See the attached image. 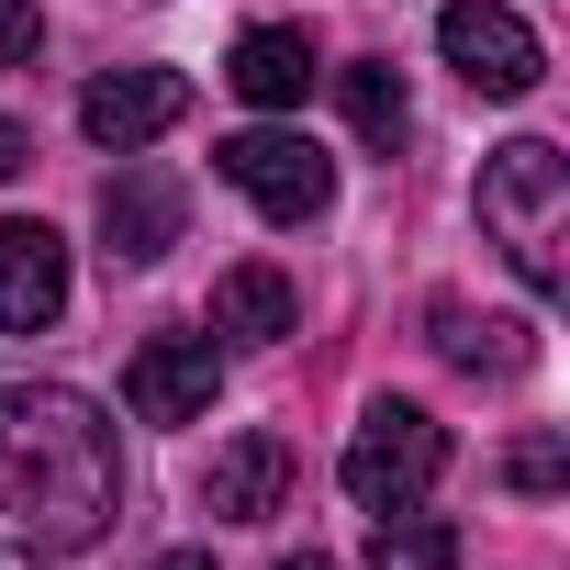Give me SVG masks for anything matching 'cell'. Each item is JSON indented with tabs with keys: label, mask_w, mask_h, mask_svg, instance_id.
Listing matches in <instances>:
<instances>
[{
	"label": "cell",
	"mask_w": 570,
	"mask_h": 570,
	"mask_svg": "<svg viewBox=\"0 0 570 570\" xmlns=\"http://www.w3.org/2000/svg\"><path fill=\"white\" fill-rule=\"evenodd\" d=\"M112 514H124V448L101 403L68 381H12L0 392V537L35 559H79L101 548Z\"/></svg>",
	"instance_id": "obj_1"
},
{
	"label": "cell",
	"mask_w": 570,
	"mask_h": 570,
	"mask_svg": "<svg viewBox=\"0 0 570 570\" xmlns=\"http://www.w3.org/2000/svg\"><path fill=\"white\" fill-rule=\"evenodd\" d=\"M481 235L514 257V279L525 292H559L570 279V157L548 146V135H514V146H492L481 157Z\"/></svg>",
	"instance_id": "obj_2"
},
{
	"label": "cell",
	"mask_w": 570,
	"mask_h": 570,
	"mask_svg": "<svg viewBox=\"0 0 570 570\" xmlns=\"http://www.w3.org/2000/svg\"><path fill=\"white\" fill-rule=\"evenodd\" d=\"M448 470V425L425 414V403H370L358 414V436H347V459H336V481H347V503H425V481Z\"/></svg>",
	"instance_id": "obj_3"
},
{
	"label": "cell",
	"mask_w": 570,
	"mask_h": 570,
	"mask_svg": "<svg viewBox=\"0 0 570 570\" xmlns=\"http://www.w3.org/2000/svg\"><path fill=\"white\" fill-rule=\"evenodd\" d=\"M213 168H224L268 224H303V213H325V202H336V157H325L314 135H292V124H246V135H224V146H213Z\"/></svg>",
	"instance_id": "obj_4"
},
{
	"label": "cell",
	"mask_w": 570,
	"mask_h": 570,
	"mask_svg": "<svg viewBox=\"0 0 570 570\" xmlns=\"http://www.w3.org/2000/svg\"><path fill=\"white\" fill-rule=\"evenodd\" d=\"M436 57L481 101H525L537 68H548V46H537V23L514 12V0H448V12H436Z\"/></svg>",
	"instance_id": "obj_5"
},
{
	"label": "cell",
	"mask_w": 570,
	"mask_h": 570,
	"mask_svg": "<svg viewBox=\"0 0 570 570\" xmlns=\"http://www.w3.org/2000/svg\"><path fill=\"white\" fill-rule=\"evenodd\" d=\"M179 112H190V79H179V68H101V79L79 90V135H90L101 157H146Z\"/></svg>",
	"instance_id": "obj_6"
},
{
	"label": "cell",
	"mask_w": 570,
	"mask_h": 570,
	"mask_svg": "<svg viewBox=\"0 0 570 570\" xmlns=\"http://www.w3.org/2000/svg\"><path fill=\"white\" fill-rule=\"evenodd\" d=\"M213 392H224V347H213V336H146V347L124 358L135 425H202Z\"/></svg>",
	"instance_id": "obj_7"
},
{
	"label": "cell",
	"mask_w": 570,
	"mask_h": 570,
	"mask_svg": "<svg viewBox=\"0 0 570 570\" xmlns=\"http://www.w3.org/2000/svg\"><path fill=\"white\" fill-rule=\"evenodd\" d=\"M57 314H68V235L0 224V336H46Z\"/></svg>",
	"instance_id": "obj_8"
},
{
	"label": "cell",
	"mask_w": 570,
	"mask_h": 570,
	"mask_svg": "<svg viewBox=\"0 0 570 570\" xmlns=\"http://www.w3.org/2000/svg\"><path fill=\"white\" fill-rule=\"evenodd\" d=\"M179 213H190V202H179V179H168V168H146V157H124V168H112V190H101V235H112V257H124V268H157V257L179 246Z\"/></svg>",
	"instance_id": "obj_9"
},
{
	"label": "cell",
	"mask_w": 570,
	"mask_h": 570,
	"mask_svg": "<svg viewBox=\"0 0 570 570\" xmlns=\"http://www.w3.org/2000/svg\"><path fill=\"white\" fill-rule=\"evenodd\" d=\"M224 79H235L246 112H303V90H314L325 68H314V35H303V23H246L235 57H224Z\"/></svg>",
	"instance_id": "obj_10"
},
{
	"label": "cell",
	"mask_w": 570,
	"mask_h": 570,
	"mask_svg": "<svg viewBox=\"0 0 570 570\" xmlns=\"http://www.w3.org/2000/svg\"><path fill=\"white\" fill-rule=\"evenodd\" d=\"M279 492H292V436H268V425H246V436L213 448V470H202V503H213L224 525L279 514Z\"/></svg>",
	"instance_id": "obj_11"
},
{
	"label": "cell",
	"mask_w": 570,
	"mask_h": 570,
	"mask_svg": "<svg viewBox=\"0 0 570 570\" xmlns=\"http://www.w3.org/2000/svg\"><path fill=\"white\" fill-rule=\"evenodd\" d=\"M292 325H303V303H292V279H279L268 257H246V268L213 279V336H235V347H279Z\"/></svg>",
	"instance_id": "obj_12"
},
{
	"label": "cell",
	"mask_w": 570,
	"mask_h": 570,
	"mask_svg": "<svg viewBox=\"0 0 570 570\" xmlns=\"http://www.w3.org/2000/svg\"><path fill=\"white\" fill-rule=\"evenodd\" d=\"M436 358L470 370V381H481V370L514 381V370L537 358V325H525V314H459V303H436Z\"/></svg>",
	"instance_id": "obj_13"
},
{
	"label": "cell",
	"mask_w": 570,
	"mask_h": 570,
	"mask_svg": "<svg viewBox=\"0 0 570 570\" xmlns=\"http://www.w3.org/2000/svg\"><path fill=\"white\" fill-rule=\"evenodd\" d=\"M370 570H459V525L425 503H381L370 514Z\"/></svg>",
	"instance_id": "obj_14"
},
{
	"label": "cell",
	"mask_w": 570,
	"mask_h": 570,
	"mask_svg": "<svg viewBox=\"0 0 570 570\" xmlns=\"http://www.w3.org/2000/svg\"><path fill=\"white\" fill-rule=\"evenodd\" d=\"M336 90H347V124H358L370 146H403V135H414V90H403V68H392V57L336 68Z\"/></svg>",
	"instance_id": "obj_15"
},
{
	"label": "cell",
	"mask_w": 570,
	"mask_h": 570,
	"mask_svg": "<svg viewBox=\"0 0 570 570\" xmlns=\"http://www.w3.org/2000/svg\"><path fill=\"white\" fill-rule=\"evenodd\" d=\"M46 57V12L35 0H0V68H35Z\"/></svg>",
	"instance_id": "obj_16"
},
{
	"label": "cell",
	"mask_w": 570,
	"mask_h": 570,
	"mask_svg": "<svg viewBox=\"0 0 570 570\" xmlns=\"http://www.w3.org/2000/svg\"><path fill=\"white\" fill-rule=\"evenodd\" d=\"M503 481H514V492H559V436H525V448L503 459Z\"/></svg>",
	"instance_id": "obj_17"
},
{
	"label": "cell",
	"mask_w": 570,
	"mask_h": 570,
	"mask_svg": "<svg viewBox=\"0 0 570 570\" xmlns=\"http://www.w3.org/2000/svg\"><path fill=\"white\" fill-rule=\"evenodd\" d=\"M23 157H35V135H23L12 112H0V179H23Z\"/></svg>",
	"instance_id": "obj_18"
},
{
	"label": "cell",
	"mask_w": 570,
	"mask_h": 570,
	"mask_svg": "<svg viewBox=\"0 0 570 570\" xmlns=\"http://www.w3.org/2000/svg\"><path fill=\"white\" fill-rule=\"evenodd\" d=\"M157 570H213V548H168V559H157Z\"/></svg>",
	"instance_id": "obj_19"
},
{
	"label": "cell",
	"mask_w": 570,
	"mask_h": 570,
	"mask_svg": "<svg viewBox=\"0 0 570 570\" xmlns=\"http://www.w3.org/2000/svg\"><path fill=\"white\" fill-rule=\"evenodd\" d=\"M279 570H336V559H314V548H303V559H279Z\"/></svg>",
	"instance_id": "obj_20"
}]
</instances>
